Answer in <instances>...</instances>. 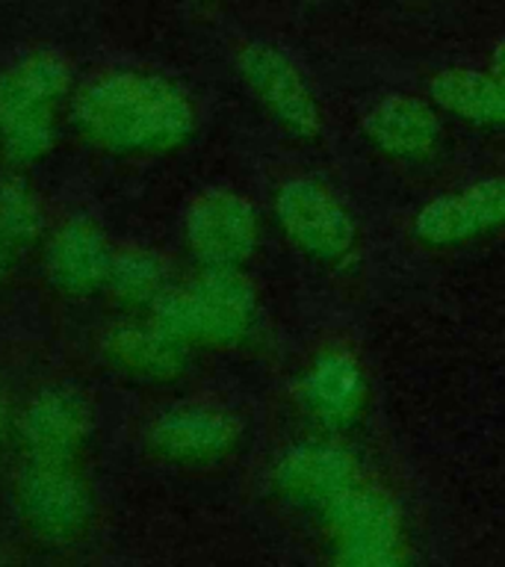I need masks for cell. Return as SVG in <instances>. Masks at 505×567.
<instances>
[{"label": "cell", "mask_w": 505, "mask_h": 567, "mask_svg": "<svg viewBox=\"0 0 505 567\" xmlns=\"http://www.w3.org/2000/svg\"><path fill=\"white\" fill-rule=\"evenodd\" d=\"M74 115L95 145L124 154L175 148L195 127V106L184 89L148 71L101 74L78 95Z\"/></svg>", "instance_id": "obj_1"}, {"label": "cell", "mask_w": 505, "mask_h": 567, "mask_svg": "<svg viewBox=\"0 0 505 567\" xmlns=\"http://www.w3.org/2000/svg\"><path fill=\"white\" fill-rule=\"evenodd\" d=\"M69 86V62L51 48L27 51L0 71V145L9 157L33 163L48 154Z\"/></svg>", "instance_id": "obj_2"}, {"label": "cell", "mask_w": 505, "mask_h": 567, "mask_svg": "<svg viewBox=\"0 0 505 567\" xmlns=\"http://www.w3.org/2000/svg\"><path fill=\"white\" fill-rule=\"evenodd\" d=\"M154 322L184 346H234L257 322V292L237 269H207L186 287H168Z\"/></svg>", "instance_id": "obj_3"}, {"label": "cell", "mask_w": 505, "mask_h": 567, "mask_svg": "<svg viewBox=\"0 0 505 567\" xmlns=\"http://www.w3.org/2000/svg\"><path fill=\"white\" fill-rule=\"evenodd\" d=\"M334 558L352 567H388L405 558L402 517L384 491L358 482L322 508Z\"/></svg>", "instance_id": "obj_4"}, {"label": "cell", "mask_w": 505, "mask_h": 567, "mask_svg": "<svg viewBox=\"0 0 505 567\" xmlns=\"http://www.w3.org/2000/svg\"><path fill=\"white\" fill-rule=\"evenodd\" d=\"M275 216L292 246L322 264H346L358 251L352 213L317 177H292L275 195Z\"/></svg>", "instance_id": "obj_5"}, {"label": "cell", "mask_w": 505, "mask_h": 567, "mask_svg": "<svg viewBox=\"0 0 505 567\" xmlns=\"http://www.w3.org/2000/svg\"><path fill=\"white\" fill-rule=\"evenodd\" d=\"M237 69L248 92L260 101L275 124L299 140L322 131V110L301 69L284 51L264 42H248L237 51Z\"/></svg>", "instance_id": "obj_6"}, {"label": "cell", "mask_w": 505, "mask_h": 567, "mask_svg": "<svg viewBox=\"0 0 505 567\" xmlns=\"http://www.w3.org/2000/svg\"><path fill=\"white\" fill-rule=\"evenodd\" d=\"M16 503L27 529L48 540H74L92 520V491L78 464L27 461L18 476Z\"/></svg>", "instance_id": "obj_7"}, {"label": "cell", "mask_w": 505, "mask_h": 567, "mask_svg": "<svg viewBox=\"0 0 505 567\" xmlns=\"http://www.w3.org/2000/svg\"><path fill=\"white\" fill-rule=\"evenodd\" d=\"M184 234L193 257L207 269H237L255 255L260 219L251 202L234 189H207L189 204Z\"/></svg>", "instance_id": "obj_8"}, {"label": "cell", "mask_w": 505, "mask_h": 567, "mask_svg": "<svg viewBox=\"0 0 505 567\" xmlns=\"http://www.w3.org/2000/svg\"><path fill=\"white\" fill-rule=\"evenodd\" d=\"M239 437L243 423L228 408L210 402H184L168 408L148 429L151 452L181 467L219 464L237 450Z\"/></svg>", "instance_id": "obj_9"}, {"label": "cell", "mask_w": 505, "mask_h": 567, "mask_svg": "<svg viewBox=\"0 0 505 567\" xmlns=\"http://www.w3.org/2000/svg\"><path fill=\"white\" fill-rule=\"evenodd\" d=\"M505 228V177H487L441 195L416 213L414 234L425 246L446 248Z\"/></svg>", "instance_id": "obj_10"}, {"label": "cell", "mask_w": 505, "mask_h": 567, "mask_svg": "<svg viewBox=\"0 0 505 567\" xmlns=\"http://www.w3.org/2000/svg\"><path fill=\"white\" fill-rule=\"evenodd\" d=\"M275 491L292 505L326 508L346 487L361 482V467L352 452L340 443L308 441L292 446L275 464Z\"/></svg>", "instance_id": "obj_11"}, {"label": "cell", "mask_w": 505, "mask_h": 567, "mask_svg": "<svg viewBox=\"0 0 505 567\" xmlns=\"http://www.w3.org/2000/svg\"><path fill=\"white\" fill-rule=\"evenodd\" d=\"M92 437V414L86 399L69 388L44 390L33 405L27 408L21 423L27 461L48 464H78Z\"/></svg>", "instance_id": "obj_12"}, {"label": "cell", "mask_w": 505, "mask_h": 567, "mask_svg": "<svg viewBox=\"0 0 505 567\" xmlns=\"http://www.w3.org/2000/svg\"><path fill=\"white\" fill-rule=\"evenodd\" d=\"M301 399L310 416L331 429L361 420L367 408V372L361 361L346 349L319 352L301 379Z\"/></svg>", "instance_id": "obj_13"}, {"label": "cell", "mask_w": 505, "mask_h": 567, "mask_svg": "<svg viewBox=\"0 0 505 567\" xmlns=\"http://www.w3.org/2000/svg\"><path fill=\"white\" fill-rule=\"evenodd\" d=\"M186 349L189 346L166 334L157 322L118 326L104 340V358L113 363V370L145 384H166L184 375Z\"/></svg>", "instance_id": "obj_14"}, {"label": "cell", "mask_w": 505, "mask_h": 567, "mask_svg": "<svg viewBox=\"0 0 505 567\" xmlns=\"http://www.w3.org/2000/svg\"><path fill=\"white\" fill-rule=\"evenodd\" d=\"M113 248L92 221H69L48 248L51 281L69 296H89L106 287Z\"/></svg>", "instance_id": "obj_15"}, {"label": "cell", "mask_w": 505, "mask_h": 567, "mask_svg": "<svg viewBox=\"0 0 505 567\" xmlns=\"http://www.w3.org/2000/svg\"><path fill=\"white\" fill-rule=\"evenodd\" d=\"M370 142L388 157L420 159L441 142V122L425 101L408 95L384 97L363 118Z\"/></svg>", "instance_id": "obj_16"}, {"label": "cell", "mask_w": 505, "mask_h": 567, "mask_svg": "<svg viewBox=\"0 0 505 567\" xmlns=\"http://www.w3.org/2000/svg\"><path fill=\"white\" fill-rule=\"evenodd\" d=\"M432 101L470 124L505 127V80L473 69L441 71L429 83Z\"/></svg>", "instance_id": "obj_17"}, {"label": "cell", "mask_w": 505, "mask_h": 567, "mask_svg": "<svg viewBox=\"0 0 505 567\" xmlns=\"http://www.w3.org/2000/svg\"><path fill=\"white\" fill-rule=\"evenodd\" d=\"M166 264L145 248H124L115 251L106 287L124 305H157L168 290Z\"/></svg>", "instance_id": "obj_18"}, {"label": "cell", "mask_w": 505, "mask_h": 567, "mask_svg": "<svg viewBox=\"0 0 505 567\" xmlns=\"http://www.w3.org/2000/svg\"><path fill=\"white\" fill-rule=\"evenodd\" d=\"M39 230V210L24 186H0V237L16 248L30 243Z\"/></svg>", "instance_id": "obj_19"}, {"label": "cell", "mask_w": 505, "mask_h": 567, "mask_svg": "<svg viewBox=\"0 0 505 567\" xmlns=\"http://www.w3.org/2000/svg\"><path fill=\"white\" fill-rule=\"evenodd\" d=\"M494 74L499 80H505V39L499 42V48L494 51Z\"/></svg>", "instance_id": "obj_20"}, {"label": "cell", "mask_w": 505, "mask_h": 567, "mask_svg": "<svg viewBox=\"0 0 505 567\" xmlns=\"http://www.w3.org/2000/svg\"><path fill=\"white\" fill-rule=\"evenodd\" d=\"M0 432H3V414H0Z\"/></svg>", "instance_id": "obj_21"}]
</instances>
